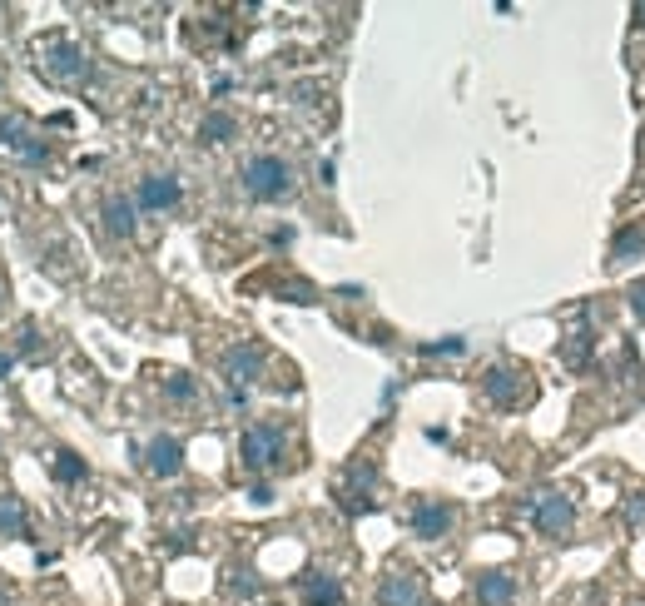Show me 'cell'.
<instances>
[{
	"label": "cell",
	"mask_w": 645,
	"mask_h": 606,
	"mask_svg": "<svg viewBox=\"0 0 645 606\" xmlns=\"http://www.w3.org/2000/svg\"><path fill=\"white\" fill-rule=\"evenodd\" d=\"M293 184H298V174H293V164H288L283 154H254V159H244V169H239V189H244L254 204H278V199H288Z\"/></svg>",
	"instance_id": "cell-1"
},
{
	"label": "cell",
	"mask_w": 645,
	"mask_h": 606,
	"mask_svg": "<svg viewBox=\"0 0 645 606\" xmlns=\"http://www.w3.org/2000/svg\"><path fill=\"white\" fill-rule=\"evenodd\" d=\"M239 462L249 467V472H278L283 462H288V433H283V423H249L244 428V438H239Z\"/></svg>",
	"instance_id": "cell-2"
},
{
	"label": "cell",
	"mask_w": 645,
	"mask_h": 606,
	"mask_svg": "<svg viewBox=\"0 0 645 606\" xmlns=\"http://www.w3.org/2000/svg\"><path fill=\"white\" fill-rule=\"evenodd\" d=\"M219 368H224L229 398H234V403H244V398H249V388H254L258 378H263V368H268V348H263V343H254V338H244V343L224 348Z\"/></svg>",
	"instance_id": "cell-3"
},
{
	"label": "cell",
	"mask_w": 645,
	"mask_h": 606,
	"mask_svg": "<svg viewBox=\"0 0 645 606\" xmlns=\"http://www.w3.org/2000/svg\"><path fill=\"white\" fill-rule=\"evenodd\" d=\"M333 502H338L348 517H368V512L378 507V462H373V457H358V462L338 477Z\"/></svg>",
	"instance_id": "cell-4"
},
{
	"label": "cell",
	"mask_w": 645,
	"mask_h": 606,
	"mask_svg": "<svg viewBox=\"0 0 645 606\" xmlns=\"http://www.w3.org/2000/svg\"><path fill=\"white\" fill-rule=\"evenodd\" d=\"M482 393L492 398V408H507V413H516V408H526L531 403V378L516 368V363H492L487 373H482Z\"/></svg>",
	"instance_id": "cell-5"
},
{
	"label": "cell",
	"mask_w": 645,
	"mask_h": 606,
	"mask_svg": "<svg viewBox=\"0 0 645 606\" xmlns=\"http://www.w3.org/2000/svg\"><path fill=\"white\" fill-rule=\"evenodd\" d=\"M40 70H45L55 85H85V80H90V55H85L80 45H70V40H55V45H45Z\"/></svg>",
	"instance_id": "cell-6"
},
{
	"label": "cell",
	"mask_w": 645,
	"mask_h": 606,
	"mask_svg": "<svg viewBox=\"0 0 645 606\" xmlns=\"http://www.w3.org/2000/svg\"><path fill=\"white\" fill-rule=\"evenodd\" d=\"M531 522H536V532L541 537H571V527H576V507H571V497L566 492H541L536 502H531Z\"/></svg>",
	"instance_id": "cell-7"
},
{
	"label": "cell",
	"mask_w": 645,
	"mask_h": 606,
	"mask_svg": "<svg viewBox=\"0 0 645 606\" xmlns=\"http://www.w3.org/2000/svg\"><path fill=\"white\" fill-rule=\"evenodd\" d=\"M452 502H442V497H417L412 507H407V527H412V537H422V542H437V537H447L452 532Z\"/></svg>",
	"instance_id": "cell-8"
},
{
	"label": "cell",
	"mask_w": 645,
	"mask_h": 606,
	"mask_svg": "<svg viewBox=\"0 0 645 606\" xmlns=\"http://www.w3.org/2000/svg\"><path fill=\"white\" fill-rule=\"evenodd\" d=\"M0 150L15 154L20 164H45V159H50V145H45L20 115H5V120H0Z\"/></svg>",
	"instance_id": "cell-9"
},
{
	"label": "cell",
	"mask_w": 645,
	"mask_h": 606,
	"mask_svg": "<svg viewBox=\"0 0 645 606\" xmlns=\"http://www.w3.org/2000/svg\"><path fill=\"white\" fill-rule=\"evenodd\" d=\"M184 199V184L174 179V174H144L139 184H134V209H144V214H164V209H174Z\"/></svg>",
	"instance_id": "cell-10"
},
{
	"label": "cell",
	"mask_w": 645,
	"mask_h": 606,
	"mask_svg": "<svg viewBox=\"0 0 645 606\" xmlns=\"http://www.w3.org/2000/svg\"><path fill=\"white\" fill-rule=\"evenodd\" d=\"M472 597L477 606H512L516 602V577L507 567H487L472 577Z\"/></svg>",
	"instance_id": "cell-11"
},
{
	"label": "cell",
	"mask_w": 645,
	"mask_h": 606,
	"mask_svg": "<svg viewBox=\"0 0 645 606\" xmlns=\"http://www.w3.org/2000/svg\"><path fill=\"white\" fill-rule=\"evenodd\" d=\"M144 467H149L154 477H179V472H184V443H179L174 433L149 438V448H144Z\"/></svg>",
	"instance_id": "cell-12"
},
{
	"label": "cell",
	"mask_w": 645,
	"mask_h": 606,
	"mask_svg": "<svg viewBox=\"0 0 645 606\" xmlns=\"http://www.w3.org/2000/svg\"><path fill=\"white\" fill-rule=\"evenodd\" d=\"M298 597H303V606H343L348 602V592H343V582H338L333 572H303V577H298Z\"/></svg>",
	"instance_id": "cell-13"
},
{
	"label": "cell",
	"mask_w": 645,
	"mask_h": 606,
	"mask_svg": "<svg viewBox=\"0 0 645 606\" xmlns=\"http://www.w3.org/2000/svg\"><path fill=\"white\" fill-rule=\"evenodd\" d=\"M422 577L417 572H387L378 582V606H422Z\"/></svg>",
	"instance_id": "cell-14"
},
{
	"label": "cell",
	"mask_w": 645,
	"mask_h": 606,
	"mask_svg": "<svg viewBox=\"0 0 645 606\" xmlns=\"http://www.w3.org/2000/svg\"><path fill=\"white\" fill-rule=\"evenodd\" d=\"M134 214H139V209H134L129 194H110V199L100 204V219H105V234H110V239H134V229H139Z\"/></svg>",
	"instance_id": "cell-15"
},
{
	"label": "cell",
	"mask_w": 645,
	"mask_h": 606,
	"mask_svg": "<svg viewBox=\"0 0 645 606\" xmlns=\"http://www.w3.org/2000/svg\"><path fill=\"white\" fill-rule=\"evenodd\" d=\"M0 537H20V542L35 537L30 512H25V502H20L15 492H0Z\"/></svg>",
	"instance_id": "cell-16"
},
{
	"label": "cell",
	"mask_w": 645,
	"mask_h": 606,
	"mask_svg": "<svg viewBox=\"0 0 645 606\" xmlns=\"http://www.w3.org/2000/svg\"><path fill=\"white\" fill-rule=\"evenodd\" d=\"M50 477H55L60 487H80V482L90 477V462L75 453V448H60V453L50 457Z\"/></svg>",
	"instance_id": "cell-17"
},
{
	"label": "cell",
	"mask_w": 645,
	"mask_h": 606,
	"mask_svg": "<svg viewBox=\"0 0 645 606\" xmlns=\"http://www.w3.org/2000/svg\"><path fill=\"white\" fill-rule=\"evenodd\" d=\"M239 135V120L229 115V110H209L204 120H199V145H229Z\"/></svg>",
	"instance_id": "cell-18"
},
{
	"label": "cell",
	"mask_w": 645,
	"mask_h": 606,
	"mask_svg": "<svg viewBox=\"0 0 645 606\" xmlns=\"http://www.w3.org/2000/svg\"><path fill=\"white\" fill-rule=\"evenodd\" d=\"M645 254V224H626L611 244V264H626V259H641Z\"/></svg>",
	"instance_id": "cell-19"
},
{
	"label": "cell",
	"mask_w": 645,
	"mask_h": 606,
	"mask_svg": "<svg viewBox=\"0 0 645 606\" xmlns=\"http://www.w3.org/2000/svg\"><path fill=\"white\" fill-rule=\"evenodd\" d=\"M591 353H596V338H591V333H571V338L561 343V358H566V368H576V373L591 363Z\"/></svg>",
	"instance_id": "cell-20"
},
{
	"label": "cell",
	"mask_w": 645,
	"mask_h": 606,
	"mask_svg": "<svg viewBox=\"0 0 645 606\" xmlns=\"http://www.w3.org/2000/svg\"><path fill=\"white\" fill-rule=\"evenodd\" d=\"M164 398H169V403H194V398H199V383H194V373H184V368L164 373Z\"/></svg>",
	"instance_id": "cell-21"
},
{
	"label": "cell",
	"mask_w": 645,
	"mask_h": 606,
	"mask_svg": "<svg viewBox=\"0 0 645 606\" xmlns=\"http://www.w3.org/2000/svg\"><path fill=\"white\" fill-rule=\"evenodd\" d=\"M224 592H234V597H244V602H249V597H258V592H263V582H258L249 567H234V572L224 577Z\"/></svg>",
	"instance_id": "cell-22"
},
{
	"label": "cell",
	"mask_w": 645,
	"mask_h": 606,
	"mask_svg": "<svg viewBox=\"0 0 645 606\" xmlns=\"http://www.w3.org/2000/svg\"><path fill=\"white\" fill-rule=\"evenodd\" d=\"M457 353H467V338L462 333H447L437 343H422V358H457Z\"/></svg>",
	"instance_id": "cell-23"
},
{
	"label": "cell",
	"mask_w": 645,
	"mask_h": 606,
	"mask_svg": "<svg viewBox=\"0 0 645 606\" xmlns=\"http://www.w3.org/2000/svg\"><path fill=\"white\" fill-rule=\"evenodd\" d=\"M15 353H20V358H35V353H40V328H35L30 318L20 323V343H15Z\"/></svg>",
	"instance_id": "cell-24"
},
{
	"label": "cell",
	"mask_w": 645,
	"mask_h": 606,
	"mask_svg": "<svg viewBox=\"0 0 645 606\" xmlns=\"http://www.w3.org/2000/svg\"><path fill=\"white\" fill-rule=\"evenodd\" d=\"M626 299H631V308H636V318L645 323V279H636V284H631V294H626Z\"/></svg>",
	"instance_id": "cell-25"
},
{
	"label": "cell",
	"mask_w": 645,
	"mask_h": 606,
	"mask_svg": "<svg viewBox=\"0 0 645 606\" xmlns=\"http://www.w3.org/2000/svg\"><path fill=\"white\" fill-rule=\"evenodd\" d=\"M249 502L268 507V502H273V487H268V482H254V487H249Z\"/></svg>",
	"instance_id": "cell-26"
},
{
	"label": "cell",
	"mask_w": 645,
	"mask_h": 606,
	"mask_svg": "<svg viewBox=\"0 0 645 606\" xmlns=\"http://www.w3.org/2000/svg\"><path fill=\"white\" fill-rule=\"evenodd\" d=\"M626 522H645V497H636V502L626 507Z\"/></svg>",
	"instance_id": "cell-27"
},
{
	"label": "cell",
	"mask_w": 645,
	"mask_h": 606,
	"mask_svg": "<svg viewBox=\"0 0 645 606\" xmlns=\"http://www.w3.org/2000/svg\"><path fill=\"white\" fill-rule=\"evenodd\" d=\"M636 25H645V5H636Z\"/></svg>",
	"instance_id": "cell-28"
}]
</instances>
